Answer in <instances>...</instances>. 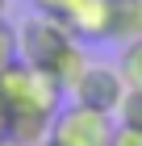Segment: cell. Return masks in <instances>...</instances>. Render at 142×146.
Returning <instances> with one entry per match:
<instances>
[{
    "label": "cell",
    "mask_w": 142,
    "mask_h": 146,
    "mask_svg": "<svg viewBox=\"0 0 142 146\" xmlns=\"http://www.w3.org/2000/svg\"><path fill=\"white\" fill-rule=\"evenodd\" d=\"M0 104H4V142L9 146H42L55 113L63 109V88L46 71L29 63H9L0 71Z\"/></svg>",
    "instance_id": "obj_1"
},
{
    "label": "cell",
    "mask_w": 142,
    "mask_h": 146,
    "mask_svg": "<svg viewBox=\"0 0 142 146\" xmlns=\"http://www.w3.org/2000/svg\"><path fill=\"white\" fill-rule=\"evenodd\" d=\"M17 50H21V63L46 71L63 92L71 88V84L84 75V67L92 63V58L84 54V42H79L63 21L42 17V13H33L29 21L17 25Z\"/></svg>",
    "instance_id": "obj_2"
},
{
    "label": "cell",
    "mask_w": 142,
    "mask_h": 146,
    "mask_svg": "<svg viewBox=\"0 0 142 146\" xmlns=\"http://www.w3.org/2000/svg\"><path fill=\"white\" fill-rule=\"evenodd\" d=\"M113 129H117V117L71 100V104H63L55 113L46 142H55V146H109Z\"/></svg>",
    "instance_id": "obj_3"
},
{
    "label": "cell",
    "mask_w": 142,
    "mask_h": 146,
    "mask_svg": "<svg viewBox=\"0 0 142 146\" xmlns=\"http://www.w3.org/2000/svg\"><path fill=\"white\" fill-rule=\"evenodd\" d=\"M125 79H121L117 63H88L84 75L71 84V100L75 104H88V109H96V113H109V117H117V104L121 96H125Z\"/></svg>",
    "instance_id": "obj_4"
},
{
    "label": "cell",
    "mask_w": 142,
    "mask_h": 146,
    "mask_svg": "<svg viewBox=\"0 0 142 146\" xmlns=\"http://www.w3.org/2000/svg\"><path fill=\"white\" fill-rule=\"evenodd\" d=\"M109 4L113 0H75V9L63 25L79 42H105L109 38Z\"/></svg>",
    "instance_id": "obj_5"
},
{
    "label": "cell",
    "mask_w": 142,
    "mask_h": 146,
    "mask_svg": "<svg viewBox=\"0 0 142 146\" xmlns=\"http://www.w3.org/2000/svg\"><path fill=\"white\" fill-rule=\"evenodd\" d=\"M142 38V0H113L109 4V38L105 42H134Z\"/></svg>",
    "instance_id": "obj_6"
},
{
    "label": "cell",
    "mask_w": 142,
    "mask_h": 146,
    "mask_svg": "<svg viewBox=\"0 0 142 146\" xmlns=\"http://www.w3.org/2000/svg\"><path fill=\"white\" fill-rule=\"evenodd\" d=\"M117 71H121V79H125L130 88H142V38H134V42L121 46V54H117Z\"/></svg>",
    "instance_id": "obj_7"
},
{
    "label": "cell",
    "mask_w": 142,
    "mask_h": 146,
    "mask_svg": "<svg viewBox=\"0 0 142 146\" xmlns=\"http://www.w3.org/2000/svg\"><path fill=\"white\" fill-rule=\"evenodd\" d=\"M117 125L142 129V88H125V96L117 104Z\"/></svg>",
    "instance_id": "obj_8"
},
{
    "label": "cell",
    "mask_w": 142,
    "mask_h": 146,
    "mask_svg": "<svg viewBox=\"0 0 142 146\" xmlns=\"http://www.w3.org/2000/svg\"><path fill=\"white\" fill-rule=\"evenodd\" d=\"M17 58H21V50H17V29L0 17V71L9 67V63H17Z\"/></svg>",
    "instance_id": "obj_9"
},
{
    "label": "cell",
    "mask_w": 142,
    "mask_h": 146,
    "mask_svg": "<svg viewBox=\"0 0 142 146\" xmlns=\"http://www.w3.org/2000/svg\"><path fill=\"white\" fill-rule=\"evenodd\" d=\"M75 9V0H33V13H42V17H55V21H67Z\"/></svg>",
    "instance_id": "obj_10"
},
{
    "label": "cell",
    "mask_w": 142,
    "mask_h": 146,
    "mask_svg": "<svg viewBox=\"0 0 142 146\" xmlns=\"http://www.w3.org/2000/svg\"><path fill=\"white\" fill-rule=\"evenodd\" d=\"M109 146H142V129H130V125H117L109 138Z\"/></svg>",
    "instance_id": "obj_11"
},
{
    "label": "cell",
    "mask_w": 142,
    "mask_h": 146,
    "mask_svg": "<svg viewBox=\"0 0 142 146\" xmlns=\"http://www.w3.org/2000/svg\"><path fill=\"white\" fill-rule=\"evenodd\" d=\"M4 9H9V0H0V17H4Z\"/></svg>",
    "instance_id": "obj_12"
},
{
    "label": "cell",
    "mask_w": 142,
    "mask_h": 146,
    "mask_svg": "<svg viewBox=\"0 0 142 146\" xmlns=\"http://www.w3.org/2000/svg\"><path fill=\"white\" fill-rule=\"evenodd\" d=\"M0 129H4V104H0Z\"/></svg>",
    "instance_id": "obj_13"
},
{
    "label": "cell",
    "mask_w": 142,
    "mask_h": 146,
    "mask_svg": "<svg viewBox=\"0 0 142 146\" xmlns=\"http://www.w3.org/2000/svg\"><path fill=\"white\" fill-rule=\"evenodd\" d=\"M0 146H9V142H4V134H0Z\"/></svg>",
    "instance_id": "obj_14"
},
{
    "label": "cell",
    "mask_w": 142,
    "mask_h": 146,
    "mask_svg": "<svg viewBox=\"0 0 142 146\" xmlns=\"http://www.w3.org/2000/svg\"><path fill=\"white\" fill-rule=\"evenodd\" d=\"M42 146H55V142H42Z\"/></svg>",
    "instance_id": "obj_15"
}]
</instances>
